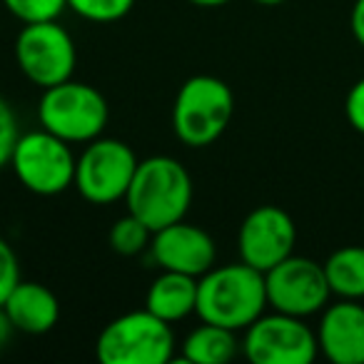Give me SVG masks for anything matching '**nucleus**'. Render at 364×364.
Wrapping results in <instances>:
<instances>
[{
    "label": "nucleus",
    "instance_id": "nucleus-13",
    "mask_svg": "<svg viewBox=\"0 0 364 364\" xmlns=\"http://www.w3.org/2000/svg\"><path fill=\"white\" fill-rule=\"evenodd\" d=\"M317 344L332 364H364V307L359 299H339L322 309Z\"/></svg>",
    "mask_w": 364,
    "mask_h": 364
},
{
    "label": "nucleus",
    "instance_id": "nucleus-25",
    "mask_svg": "<svg viewBox=\"0 0 364 364\" xmlns=\"http://www.w3.org/2000/svg\"><path fill=\"white\" fill-rule=\"evenodd\" d=\"M13 332H16V327H13V322L8 319L6 309L0 307V349L6 347L8 339H11V334H13Z\"/></svg>",
    "mask_w": 364,
    "mask_h": 364
},
{
    "label": "nucleus",
    "instance_id": "nucleus-16",
    "mask_svg": "<svg viewBox=\"0 0 364 364\" xmlns=\"http://www.w3.org/2000/svg\"><path fill=\"white\" fill-rule=\"evenodd\" d=\"M235 329L203 322L182 342V359L190 364H225L237 354Z\"/></svg>",
    "mask_w": 364,
    "mask_h": 364
},
{
    "label": "nucleus",
    "instance_id": "nucleus-18",
    "mask_svg": "<svg viewBox=\"0 0 364 364\" xmlns=\"http://www.w3.org/2000/svg\"><path fill=\"white\" fill-rule=\"evenodd\" d=\"M152 230L142 223L140 218H135L132 213H127L125 218L115 220L110 228V235H107V242L122 257H135V255L150 250L152 242Z\"/></svg>",
    "mask_w": 364,
    "mask_h": 364
},
{
    "label": "nucleus",
    "instance_id": "nucleus-26",
    "mask_svg": "<svg viewBox=\"0 0 364 364\" xmlns=\"http://www.w3.org/2000/svg\"><path fill=\"white\" fill-rule=\"evenodd\" d=\"M188 3H193L198 8H220V6H228L230 0H188Z\"/></svg>",
    "mask_w": 364,
    "mask_h": 364
},
{
    "label": "nucleus",
    "instance_id": "nucleus-3",
    "mask_svg": "<svg viewBox=\"0 0 364 364\" xmlns=\"http://www.w3.org/2000/svg\"><path fill=\"white\" fill-rule=\"evenodd\" d=\"M235 115V95L215 75H195L177 90L172 105V130L188 147L213 145Z\"/></svg>",
    "mask_w": 364,
    "mask_h": 364
},
{
    "label": "nucleus",
    "instance_id": "nucleus-5",
    "mask_svg": "<svg viewBox=\"0 0 364 364\" xmlns=\"http://www.w3.org/2000/svg\"><path fill=\"white\" fill-rule=\"evenodd\" d=\"M38 117L48 132L63 137L70 145H87L102 135L110 110L97 87L70 77L60 85L43 90Z\"/></svg>",
    "mask_w": 364,
    "mask_h": 364
},
{
    "label": "nucleus",
    "instance_id": "nucleus-7",
    "mask_svg": "<svg viewBox=\"0 0 364 364\" xmlns=\"http://www.w3.org/2000/svg\"><path fill=\"white\" fill-rule=\"evenodd\" d=\"M140 165L132 147L115 137H95L77 157L75 188L92 205H112L125 200L135 170Z\"/></svg>",
    "mask_w": 364,
    "mask_h": 364
},
{
    "label": "nucleus",
    "instance_id": "nucleus-6",
    "mask_svg": "<svg viewBox=\"0 0 364 364\" xmlns=\"http://www.w3.org/2000/svg\"><path fill=\"white\" fill-rule=\"evenodd\" d=\"M11 167L28 193L53 198L75 185L77 157L70 142L41 127L18 137Z\"/></svg>",
    "mask_w": 364,
    "mask_h": 364
},
{
    "label": "nucleus",
    "instance_id": "nucleus-21",
    "mask_svg": "<svg viewBox=\"0 0 364 364\" xmlns=\"http://www.w3.org/2000/svg\"><path fill=\"white\" fill-rule=\"evenodd\" d=\"M18 137H21V127H18L16 110H13L6 97H0V167L11 165Z\"/></svg>",
    "mask_w": 364,
    "mask_h": 364
},
{
    "label": "nucleus",
    "instance_id": "nucleus-8",
    "mask_svg": "<svg viewBox=\"0 0 364 364\" xmlns=\"http://www.w3.org/2000/svg\"><path fill=\"white\" fill-rule=\"evenodd\" d=\"M16 60L21 73L36 87L60 85L75 73L77 50L70 33L58 21L23 23L16 38Z\"/></svg>",
    "mask_w": 364,
    "mask_h": 364
},
{
    "label": "nucleus",
    "instance_id": "nucleus-17",
    "mask_svg": "<svg viewBox=\"0 0 364 364\" xmlns=\"http://www.w3.org/2000/svg\"><path fill=\"white\" fill-rule=\"evenodd\" d=\"M327 282L339 299H364V247L347 245L324 262Z\"/></svg>",
    "mask_w": 364,
    "mask_h": 364
},
{
    "label": "nucleus",
    "instance_id": "nucleus-24",
    "mask_svg": "<svg viewBox=\"0 0 364 364\" xmlns=\"http://www.w3.org/2000/svg\"><path fill=\"white\" fill-rule=\"evenodd\" d=\"M349 26H352V36L359 46L364 48V0H357L352 8V18H349Z\"/></svg>",
    "mask_w": 364,
    "mask_h": 364
},
{
    "label": "nucleus",
    "instance_id": "nucleus-14",
    "mask_svg": "<svg viewBox=\"0 0 364 364\" xmlns=\"http://www.w3.org/2000/svg\"><path fill=\"white\" fill-rule=\"evenodd\" d=\"M8 319L18 332L46 334L60 319V302L55 292L41 282H18L8 299L3 302Z\"/></svg>",
    "mask_w": 364,
    "mask_h": 364
},
{
    "label": "nucleus",
    "instance_id": "nucleus-4",
    "mask_svg": "<svg viewBox=\"0 0 364 364\" xmlns=\"http://www.w3.org/2000/svg\"><path fill=\"white\" fill-rule=\"evenodd\" d=\"M95 354L102 364H167L175 354L172 324L150 309L125 312L102 327Z\"/></svg>",
    "mask_w": 364,
    "mask_h": 364
},
{
    "label": "nucleus",
    "instance_id": "nucleus-11",
    "mask_svg": "<svg viewBox=\"0 0 364 364\" xmlns=\"http://www.w3.org/2000/svg\"><path fill=\"white\" fill-rule=\"evenodd\" d=\"M294 245H297L294 220L277 205L255 208L240 225V259L259 272H267L289 255H294Z\"/></svg>",
    "mask_w": 364,
    "mask_h": 364
},
{
    "label": "nucleus",
    "instance_id": "nucleus-19",
    "mask_svg": "<svg viewBox=\"0 0 364 364\" xmlns=\"http://www.w3.org/2000/svg\"><path fill=\"white\" fill-rule=\"evenodd\" d=\"M132 6L135 0H68V8L90 23H115L125 18Z\"/></svg>",
    "mask_w": 364,
    "mask_h": 364
},
{
    "label": "nucleus",
    "instance_id": "nucleus-10",
    "mask_svg": "<svg viewBox=\"0 0 364 364\" xmlns=\"http://www.w3.org/2000/svg\"><path fill=\"white\" fill-rule=\"evenodd\" d=\"M264 284H267V304L274 312L294 314L302 319L322 312L332 297L324 264L299 255H289L287 259L267 269Z\"/></svg>",
    "mask_w": 364,
    "mask_h": 364
},
{
    "label": "nucleus",
    "instance_id": "nucleus-15",
    "mask_svg": "<svg viewBox=\"0 0 364 364\" xmlns=\"http://www.w3.org/2000/svg\"><path fill=\"white\" fill-rule=\"evenodd\" d=\"M198 279L200 277L162 269L160 277L152 279V284L147 287L145 309L170 324L190 317L198 309Z\"/></svg>",
    "mask_w": 364,
    "mask_h": 364
},
{
    "label": "nucleus",
    "instance_id": "nucleus-23",
    "mask_svg": "<svg viewBox=\"0 0 364 364\" xmlns=\"http://www.w3.org/2000/svg\"><path fill=\"white\" fill-rule=\"evenodd\" d=\"M344 115H347L349 125L364 135V77L354 82L352 90L347 92V100H344Z\"/></svg>",
    "mask_w": 364,
    "mask_h": 364
},
{
    "label": "nucleus",
    "instance_id": "nucleus-1",
    "mask_svg": "<svg viewBox=\"0 0 364 364\" xmlns=\"http://www.w3.org/2000/svg\"><path fill=\"white\" fill-rule=\"evenodd\" d=\"M267 309L264 272L247 262L220 264L198 279V317L228 329H247Z\"/></svg>",
    "mask_w": 364,
    "mask_h": 364
},
{
    "label": "nucleus",
    "instance_id": "nucleus-2",
    "mask_svg": "<svg viewBox=\"0 0 364 364\" xmlns=\"http://www.w3.org/2000/svg\"><path fill=\"white\" fill-rule=\"evenodd\" d=\"M193 203V180L180 160L155 155L140 160L125 195L127 213L140 218L152 232L185 220Z\"/></svg>",
    "mask_w": 364,
    "mask_h": 364
},
{
    "label": "nucleus",
    "instance_id": "nucleus-22",
    "mask_svg": "<svg viewBox=\"0 0 364 364\" xmlns=\"http://www.w3.org/2000/svg\"><path fill=\"white\" fill-rule=\"evenodd\" d=\"M21 282V264H18V255L6 240L0 237V307L13 292V287Z\"/></svg>",
    "mask_w": 364,
    "mask_h": 364
},
{
    "label": "nucleus",
    "instance_id": "nucleus-9",
    "mask_svg": "<svg viewBox=\"0 0 364 364\" xmlns=\"http://www.w3.org/2000/svg\"><path fill=\"white\" fill-rule=\"evenodd\" d=\"M245 357L252 364H312L319 354L317 332L302 317L272 312L245 329Z\"/></svg>",
    "mask_w": 364,
    "mask_h": 364
},
{
    "label": "nucleus",
    "instance_id": "nucleus-20",
    "mask_svg": "<svg viewBox=\"0 0 364 364\" xmlns=\"http://www.w3.org/2000/svg\"><path fill=\"white\" fill-rule=\"evenodd\" d=\"M3 6L21 23H41L58 21L68 8V0H3Z\"/></svg>",
    "mask_w": 364,
    "mask_h": 364
},
{
    "label": "nucleus",
    "instance_id": "nucleus-27",
    "mask_svg": "<svg viewBox=\"0 0 364 364\" xmlns=\"http://www.w3.org/2000/svg\"><path fill=\"white\" fill-rule=\"evenodd\" d=\"M255 3H259V6H279L284 0H255Z\"/></svg>",
    "mask_w": 364,
    "mask_h": 364
},
{
    "label": "nucleus",
    "instance_id": "nucleus-12",
    "mask_svg": "<svg viewBox=\"0 0 364 364\" xmlns=\"http://www.w3.org/2000/svg\"><path fill=\"white\" fill-rule=\"evenodd\" d=\"M150 252L162 269L190 274V277H203L215 267V259H218L215 240L203 228L185 220L157 230L152 235Z\"/></svg>",
    "mask_w": 364,
    "mask_h": 364
}]
</instances>
